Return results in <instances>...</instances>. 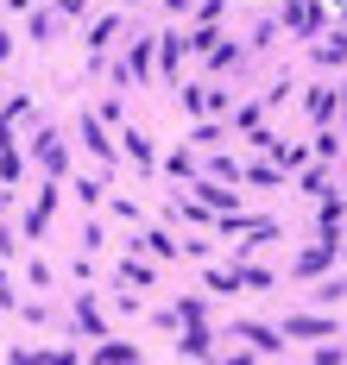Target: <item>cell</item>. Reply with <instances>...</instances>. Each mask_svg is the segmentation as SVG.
I'll list each match as a JSON object with an SVG mask.
<instances>
[{
    "instance_id": "obj_1",
    "label": "cell",
    "mask_w": 347,
    "mask_h": 365,
    "mask_svg": "<svg viewBox=\"0 0 347 365\" xmlns=\"http://www.w3.org/2000/svg\"><path fill=\"white\" fill-rule=\"evenodd\" d=\"M233 334L259 340V353H278V346H284V334H278V328H259V322H233Z\"/></svg>"
},
{
    "instance_id": "obj_2",
    "label": "cell",
    "mask_w": 347,
    "mask_h": 365,
    "mask_svg": "<svg viewBox=\"0 0 347 365\" xmlns=\"http://www.w3.org/2000/svg\"><path fill=\"white\" fill-rule=\"evenodd\" d=\"M284 334H297V340H328V334H335V322H316V315H303V322H284Z\"/></svg>"
},
{
    "instance_id": "obj_3",
    "label": "cell",
    "mask_w": 347,
    "mask_h": 365,
    "mask_svg": "<svg viewBox=\"0 0 347 365\" xmlns=\"http://www.w3.org/2000/svg\"><path fill=\"white\" fill-rule=\"evenodd\" d=\"M51 208H57V195H51V189H44V195H39V208H32V215H26V233H39L44 220H51Z\"/></svg>"
},
{
    "instance_id": "obj_4",
    "label": "cell",
    "mask_w": 347,
    "mask_h": 365,
    "mask_svg": "<svg viewBox=\"0 0 347 365\" xmlns=\"http://www.w3.org/2000/svg\"><path fill=\"white\" fill-rule=\"evenodd\" d=\"M82 145L95 151V158H108V151H114L108 139H101V126H95V120H82Z\"/></svg>"
},
{
    "instance_id": "obj_5",
    "label": "cell",
    "mask_w": 347,
    "mask_h": 365,
    "mask_svg": "<svg viewBox=\"0 0 347 365\" xmlns=\"http://www.w3.org/2000/svg\"><path fill=\"white\" fill-rule=\"evenodd\" d=\"M328 258H335V246H309V252L297 258V271H322V264H328Z\"/></svg>"
},
{
    "instance_id": "obj_6",
    "label": "cell",
    "mask_w": 347,
    "mask_h": 365,
    "mask_svg": "<svg viewBox=\"0 0 347 365\" xmlns=\"http://www.w3.org/2000/svg\"><path fill=\"white\" fill-rule=\"evenodd\" d=\"M39 158H44V164H51V170H64V151H57V139H51V133H44V139H39Z\"/></svg>"
},
{
    "instance_id": "obj_7",
    "label": "cell",
    "mask_w": 347,
    "mask_h": 365,
    "mask_svg": "<svg viewBox=\"0 0 347 365\" xmlns=\"http://www.w3.org/2000/svg\"><path fill=\"white\" fill-rule=\"evenodd\" d=\"M202 202H208V208H228L233 195H228V189H221V182H202Z\"/></svg>"
},
{
    "instance_id": "obj_8",
    "label": "cell",
    "mask_w": 347,
    "mask_h": 365,
    "mask_svg": "<svg viewBox=\"0 0 347 365\" xmlns=\"http://www.w3.org/2000/svg\"><path fill=\"white\" fill-rule=\"evenodd\" d=\"M126 151H133V164H152V145H146L139 133H126Z\"/></svg>"
},
{
    "instance_id": "obj_9",
    "label": "cell",
    "mask_w": 347,
    "mask_h": 365,
    "mask_svg": "<svg viewBox=\"0 0 347 365\" xmlns=\"http://www.w3.org/2000/svg\"><path fill=\"white\" fill-rule=\"evenodd\" d=\"M183 353H190V359H208V334L196 328V334H190V340H183Z\"/></svg>"
},
{
    "instance_id": "obj_10",
    "label": "cell",
    "mask_w": 347,
    "mask_h": 365,
    "mask_svg": "<svg viewBox=\"0 0 347 365\" xmlns=\"http://www.w3.org/2000/svg\"><path fill=\"white\" fill-rule=\"evenodd\" d=\"M316 365H347V353H341V346H328V353H316Z\"/></svg>"
},
{
    "instance_id": "obj_11",
    "label": "cell",
    "mask_w": 347,
    "mask_h": 365,
    "mask_svg": "<svg viewBox=\"0 0 347 365\" xmlns=\"http://www.w3.org/2000/svg\"><path fill=\"white\" fill-rule=\"evenodd\" d=\"M82 6H89V0H64V13H82Z\"/></svg>"
},
{
    "instance_id": "obj_12",
    "label": "cell",
    "mask_w": 347,
    "mask_h": 365,
    "mask_svg": "<svg viewBox=\"0 0 347 365\" xmlns=\"http://www.w3.org/2000/svg\"><path fill=\"white\" fill-rule=\"evenodd\" d=\"M228 365H253V359H246V353H233V359H228Z\"/></svg>"
},
{
    "instance_id": "obj_13",
    "label": "cell",
    "mask_w": 347,
    "mask_h": 365,
    "mask_svg": "<svg viewBox=\"0 0 347 365\" xmlns=\"http://www.w3.org/2000/svg\"><path fill=\"white\" fill-rule=\"evenodd\" d=\"M0 57H6V32H0Z\"/></svg>"
}]
</instances>
